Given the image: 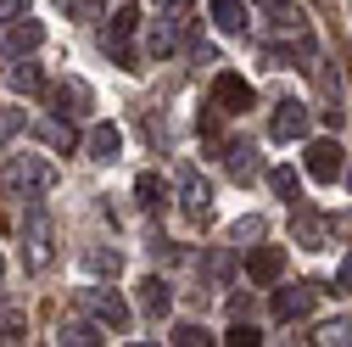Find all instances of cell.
Here are the masks:
<instances>
[{"instance_id": "6da1fadb", "label": "cell", "mask_w": 352, "mask_h": 347, "mask_svg": "<svg viewBox=\"0 0 352 347\" xmlns=\"http://www.w3.org/2000/svg\"><path fill=\"white\" fill-rule=\"evenodd\" d=\"M51 185H56V168L45 157H12V168H6V191L12 196H23V191L28 196H45Z\"/></svg>"}, {"instance_id": "7a4b0ae2", "label": "cell", "mask_w": 352, "mask_h": 347, "mask_svg": "<svg viewBox=\"0 0 352 347\" xmlns=\"http://www.w3.org/2000/svg\"><path fill=\"white\" fill-rule=\"evenodd\" d=\"M190 34V12H179V6H162V17L151 23V39H146V56H173L179 51V39Z\"/></svg>"}, {"instance_id": "3957f363", "label": "cell", "mask_w": 352, "mask_h": 347, "mask_svg": "<svg viewBox=\"0 0 352 347\" xmlns=\"http://www.w3.org/2000/svg\"><path fill=\"white\" fill-rule=\"evenodd\" d=\"M23 264L28 269H45L51 264V219H45V207H28L23 213Z\"/></svg>"}, {"instance_id": "277c9868", "label": "cell", "mask_w": 352, "mask_h": 347, "mask_svg": "<svg viewBox=\"0 0 352 347\" xmlns=\"http://www.w3.org/2000/svg\"><path fill=\"white\" fill-rule=\"evenodd\" d=\"M212 107L218 112H252V84L241 73H218L212 78Z\"/></svg>"}, {"instance_id": "5b68a950", "label": "cell", "mask_w": 352, "mask_h": 347, "mask_svg": "<svg viewBox=\"0 0 352 347\" xmlns=\"http://www.w3.org/2000/svg\"><path fill=\"white\" fill-rule=\"evenodd\" d=\"M307 118H314V112H307L302 101H280V107H274V123H269V135H274V140H302V135H307Z\"/></svg>"}, {"instance_id": "8992f818", "label": "cell", "mask_w": 352, "mask_h": 347, "mask_svg": "<svg viewBox=\"0 0 352 347\" xmlns=\"http://www.w3.org/2000/svg\"><path fill=\"white\" fill-rule=\"evenodd\" d=\"M307 174L314 180H341V146L336 140H307Z\"/></svg>"}, {"instance_id": "52a82bcc", "label": "cell", "mask_w": 352, "mask_h": 347, "mask_svg": "<svg viewBox=\"0 0 352 347\" xmlns=\"http://www.w3.org/2000/svg\"><path fill=\"white\" fill-rule=\"evenodd\" d=\"M84 302H90V314L107 325V330H129V308L118 291H84Z\"/></svg>"}, {"instance_id": "ba28073f", "label": "cell", "mask_w": 352, "mask_h": 347, "mask_svg": "<svg viewBox=\"0 0 352 347\" xmlns=\"http://www.w3.org/2000/svg\"><path fill=\"white\" fill-rule=\"evenodd\" d=\"M246 275H252L257 286H274V280L285 275V246H257V252L246 257Z\"/></svg>"}, {"instance_id": "9c48e42d", "label": "cell", "mask_w": 352, "mask_h": 347, "mask_svg": "<svg viewBox=\"0 0 352 347\" xmlns=\"http://www.w3.org/2000/svg\"><path fill=\"white\" fill-rule=\"evenodd\" d=\"M39 39H45V28L34 23V12L12 17V28H6V51H12V56H28V51H39Z\"/></svg>"}, {"instance_id": "30bf717a", "label": "cell", "mask_w": 352, "mask_h": 347, "mask_svg": "<svg viewBox=\"0 0 352 347\" xmlns=\"http://www.w3.org/2000/svg\"><path fill=\"white\" fill-rule=\"evenodd\" d=\"M56 112L62 118H84V112H90L96 107V96H90V84H78V78H67V84H56Z\"/></svg>"}, {"instance_id": "8fae6325", "label": "cell", "mask_w": 352, "mask_h": 347, "mask_svg": "<svg viewBox=\"0 0 352 347\" xmlns=\"http://www.w3.org/2000/svg\"><path fill=\"white\" fill-rule=\"evenodd\" d=\"M168 308H173V286L157 280V275H146V280H140V314H146V319H162Z\"/></svg>"}, {"instance_id": "7c38bea8", "label": "cell", "mask_w": 352, "mask_h": 347, "mask_svg": "<svg viewBox=\"0 0 352 347\" xmlns=\"http://www.w3.org/2000/svg\"><path fill=\"white\" fill-rule=\"evenodd\" d=\"M307 308H314V291H307V286H285V291H274V319H280V325L302 319Z\"/></svg>"}, {"instance_id": "4fadbf2b", "label": "cell", "mask_w": 352, "mask_h": 347, "mask_svg": "<svg viewBox=\"0 0 352 347\" xmlns=\"http://www.w3.org/2000/svg\"><path fill=\"white\" fill-rule=\"evenodd\" d=\"M185 213L196 224H207V213H212V185L201 180V174H185Z\"/></svg>"}, {"instance_id": "5bb4252c", "label": "cell", "mask_w": 352, "mask_h": 347, "mask_svg": "<svg viewBox=\"0 0 352 347\" xmlns=\"http://www.w3.org/2000/svg\"><path fill=\"white\" fill-rule=\"evenodd\" d=\"M118 151H123L118 123H96L90 129V162H118Z\"/></svg>"}, {"instance_id": "9a60e30c", "label": "cell", "mask_w": 352, "mask_h": 347, "mask_svg": "<svg viewBox=\"0 0 352 347\" xmlns=\"http://www.w3.org/2000/svg\"><path fill=\"white\" fill-rule=\"evenodd\" d=\"M84 269H90V275H118L123 269V252L118 246H84Z\"/></svg>"}, {"instance_id": "2e32d148", "label": "cell", "mask_w": 352, "mask_h": 347, "mask_svg": "<svg viewBox=\"0 0 352 347\" xmlns=\"http://www.w3.org/2000/svg\"><path fill=\"white\" fill-rule=\"evenodd\" d=\"M96 341H107V336H101V325H90V319H67V325H62V347H96Z\"/></svg>"}, {"instance_id": "e0dca14e", "label": "cell", "mask_w": 352, "mask_h": 347, "mask_svg": "<svg viewBox=\"0 0 352 347\" xmlns=\"http://www.w3.org/2000/svg\"><path fill=\"white\" fill-rule=\"evenodd\" d=\"M212 23L224 34H241L246 28V6H241V0H212Z\"/></svg>"}, {"instance_id": "ac0fdd59", "label": "cell", "mask_w": 352, "mask_h": 347, "mask_svg": "<svg viewBox=\"0 0 352 347\" xmlns=\"http://www.w3.org/2000/svg\"><path fill=\"white\" fill-rule=\"evenodd\" d=\"M230 174H235V180H252V174H257V151L246 140H230Z\"/></svg>"}, {"instance_id": "d6986e66", "label": "cell", "mask_w": 352, "mask_h": 347, "mask_svg": "<svg viewBox=\"0 0 352 347\" xmlns=\"http://www.w3.org/2000/svg\"><path fill=\"white\" fill-rule=\"evenodd\" d=\"M56 6H62L67 17H78V23H101V17H107V0H56Z\"/></svg>"}, {"instance_id": "ffe728a7", "label": "cell", "mask_w": 352, "mask_h": 347, "mask_svg": "<svg viewBox=\"0 0 352 347\" xmlns=\"http://www.w3.org/2000/svg\"><path fill=\"white\" fill-rule=\"evenodd\" d=\"M296 241H302L307 252H319V246H324V224L314 219V213H296Z\"/></svg>"}, {"instance_id": "44dd1931", "label": "cell", "mask_w": 352, "mask_h": 347, "mask_svg": "<svg viewBox=\"0 0 352 347\" xmlns=\"http://www.w3.org/2000/svg\"><path fill=\"white\" fill-rule=\"evenodd\" d=\"M12 90H28V96L45 90V73H39L34 62H17V67H12Z\"/></svg>"}, {"instance_id": "7402d4cb", "label": "cell", "mask_w": 352, "mask_h": 347, "mask_svg": "<svg viewBox=\"0 0 352 347\" xmlns=\"http://www.w3.org/2000/svg\"><path fill=\"white\" fill-rule=\"evenodd\" d=\"M252 6H257V12H269V17H274V23H285V28H296V23H302L291 0H252Z\"/></svg>"}, {"instance_id": "603a6c76", "label": "cell", "mask_w": 352, "mask_h": 347, "mask_svg": "<svg viewBox=\"0 0 352 347\" xmlns=\"http://www.w3.org/2000/svg\"><path fill=\"white\" fill-rule=\"evenodd\" d=\"M135 191H140L146 207H162V202H168V185L157 180V174H140V185H135Z\"/></svg>"}, {"instance_id": "cb8c5ba5", "label": "cell", "mask_w": 352, "mask_h": 347, "mask_svg": "<svg viewBox=\"0 0 352 347\" xmlns=\"http://www.w3.org/2000/svg\"><path fill=\"white\" fill-rule=\"evenodd\" d=\"M274 196H280V202H291V207L302 202V191H296V174H291V168H274Z\"/></svg>"}, {"instance_id": "d4e9b609", "label": "cell", "mask_w": 352, "mask_h": 347, "mask_svg": "<svg viewBox=\"0 0 352 347\" xmlns=\"http://www.w3.org/2000/svg\"><path fill=\"white\" fill-rule=\"evenodd\" d=\"M230 347H257L263 336H257V325H230V336H224Z\"/></svg>"}, {"instance_id": "484cf974", "label": "cell", "mask_w": 352, "mask_h": 347, "mask_svg": "<svg viewBox=\"0 0 352 347\" xmlns=\"http://www.w3.org/2000/svg\"><path fill=\"white\" fill-rule=\"evenodd\" d=\"M173 341H179V347H201L207 330H201V325H173Z\"/></svg>"}, {"instance_id": "4316f807", "label": "cell", "mask_w": 352, "mask_h": 347, "mask_svg": "<svg viewBox=\"0 0 352 347\" xmlns=\"http://www.w3.org/2000/svg\"><path fill=\"white\" fill-rule=\"evenodd\" d=\"M23 123H28V112H0V146H6V140L17 135Z\"/></svg>"}, {"instance_id": "83f0119b", "label": "cell", "mask_w": 352, "mask_h": 347, "mask_svg": "<svg viewBox=\"0 0 352 347\" xmlns=\"http://www.w3.org/2000/svg\"><path fill=\"white\" fill-rule=\"evenodd\" d=\"M140 28V12L135 6H118V23H112V34H135Z\"/></svg>"}, {"instance_id": "f1b7e54d", "label": "cell", "mask_w": 352, "mask_h": 347, "mask_svg": "<svg viewBox=\"0 0 352 347\" xmlns=\"http://www.w3.org/2000/svg\"><path fill=\"white\" fill-rule=\"evenodd\" d=\"M39 135H45L51 146H73V129H62V123H39Z\"/></svg>"}, {"instance_id": "f546056e", "label": "cell", "mask_w": 352, "mask_h": 347, "mask_svg": "<svg viewBox=\"0 0 352 347\" xmlns=\"http://www.w3.org/2000/svg\"><path fill=\"white\" fill-rule=\"evenodd\" d=\"M12 341H23V319H0V347H12Z\"/></svg>"}, {"instance_id": "4dcf8cb0", "label": "cell", "mask_w": 352, "mask_h": 347, "mask_svg": "<svg viewBox=\"0 0 352 347\" xmlns=\"http://www.w3.org/2000/svg\"><path fill=\"white\" fill-rule=\"evenodd\" d=\"M28 12V0H0V23H12V17H23Z\"/></svg>"}, {"instance_id": "1f68e13d", "label": "cell", "mask_w": 352, "mask_h": 347, "mask_svg": "<svg viewBox=\"0 0 352 347\" xmlns=\"http://www.w3.org/2000/svg\"><path fill=\"white\" fill-rule=\"evenodd\" d=\"M336 280H341V291H352V252L341 257V275H336Z\"/></svg>"}, {"instance_id": "d6a6232c", "label": "cell", "mask_w": 352, "mask_h": 347, "mask_svg": "<svg viewBox=\"0 0 352 347\" xmlns=\"http://www.w3.org/2000/svg\"><path fill=\"white\" fill-rule=\"evenodd\" d=\"M162 6H179V0H157V12H162Z\"/></svg>"}, {"instance_id": "836d02e7", "label": "cell", "mask_w": 352, "mask_h": 347, "mask_svg": "<svg viewBox=\"0 0 352 347\" xmlns=\"http://www.w3.org/2000/svg\"><path fill=\"white\" fill-rule=\"evenodd\" d=\"M346 185H352V168H346Z\"/></svg>"}]
</instances>
